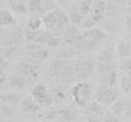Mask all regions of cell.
Returning <instances> with one entry per match:
<instances>
[{
    "mask_svg": "<svg viewBox=\"0 0 131 122\" xmlns=\"http://www.w3.org/2000/svg\"><path fill=\"white\" fill-rule=\"evenodd\" d=\"M108 37V32L100 27L83 30L75 48L80 52H93L99 48L100 43Z\"/></svg>",
    "mask_w": 131,
    "mask_h": 122,
    "instance_id": "obj_1",
    "label": "cell"
},
{
    "mask_svg": "<svg viewBox=\"0 0 131 122\" xmlns=\"http://www.w3.org/2000/svg\"><path fill=\"white\" fill-rule=\"evenodd\" d=\"M96 64H98L96 57L93 56H79L78 58L73 59V67L77 80L83 81L89 77H92L96 70Z\"/></svg>",
    "mask_w": 131,
    "mask_h": 122,
    "instance_id": "obj_2",
    "label": "cell"
},
{
    "mask_svg": "<svg viewBox=\"0 0 131 122\" xmlns=\"http://www.w3.org/2000/svg\"><path fill=\"white\" fill-rule=\"evenodd\" d=\"M40 69H41V63H30L24 58L20 59L14 67V72L21 74L27 81V85L31 88L37 84L36 81L40 77Z\"/></svg>",
    "mask_w": 131,
    "mask_h": 122,
    "instance_id": "obj_3",
    "label": "cell"
},
{
    "mask_svg": "<svg viewBox=\"0 0 131 122\" xmlns=\"http://www.w3.org/2000/svg\"><path fill=\"white\" fill-rule=\"evenodd\" d=\"M92 93H93L92 85L89 83H84V81L75 83L71 89V96H72L74 105L82 108H85L88 104L90 102Z\"/></svg>",
    "mask_w": 131,
    "mask_h": 122,
    "instance_id": "obj_4",
    "label": "cell"
},
{
    "mask_svg": "<svg viewBox=\"0 0 131 122\" xmlns=\"http://www.w3.org/2000/svg\"><path fill=\"white\" fill-rule=\"evenodd\" d=\"M94 100L100 102L104 106H109L110 107L115 101L119 100V94H117V91L114 88L99 84V86L95 90Z\"/></svg>",
    "mask_w": 131,
    "mask_h": 122,
    "instance_id": "obj_5",
    "label": "cell"
},
{
    "mask_svg": "<svg viewBox=\"0 0 131 122\" xmlns=\"http://www.w3.org/2000/svg\"><path fill=\"white\" fill-rule=\"evenodd\" d=\"M30 95L35 99V100L40 104V105H45V106H51L53 99L50 93V88L45 84L37 83L36 85H34L30 90Z\"/></svg>",
    "mask_w": 131,
    "mask_h": 122,
    "instance_id": "obj_6",
    "label": "cell"
},
{
    "mask_svg": "<svg viewBox=\"0 0 131 122\" xmlns=\"http://www.w3.org/2000/svg\"><path fill=\"white\" fill-rule=\"evenodd\" d=\"M80 35H82V31L79 30V27L75 26V25H73V23H69L66 27L64 32L62 35V44L75 48L77 43L79 41Z\"/></svg>",
    "mask_w": 131,
    "mask_h": 122,
    "instance_id": "obj_7",
    "label": "cell"
},
{
    "mask_svg": "<svg viewBox=\"0 0 131 122\" xmlns=\"http://www.w3.org/2000/svg\"><path fill=\"white\" fill-rule=\"evenodd\" d=\"M24 38H25V33H24L22 29L16 26L11 32L7 33V36L5 38H1V47H10V46L20 47Z\"/></svg>",
    "mask_w": 131,
    "mask_h": 122,
    "instance_id": "obj_8",
    "label": "cell"
},
{
    "mask_svg": "<svg viewBox=\"0 0 131 122\" xmlns=\"http://www.w3.org/2000/svg\"><path fill=\"white\" fill-rule=\"evenodd\" d=\"M75 80L77 78H75V72H74V67H73V60H69V63L61 70V73L56 77V79L53 81L62 84V85H69V84L74 83Z\"/></svg>",
    "mask_w": 131,
    "mask_h": 122,
    "instance_id": "obj_9",
    "label": "cell"
},
{
    "mask_svg": "<svg viewBox=\"0 0 131 122\" xmlns=\"http://www.w3.org/2000/svg\"><path fill=\"white\" fill-rule=\"evenodd\" d=\"M106 11H108V4L105 0H93V9L89 14V17L95 23H99L104 20Z\"/></svg>",
    "mask_w": 131,
    "mask_h": 122,
    "instance_id": "obj_10",
    "label": "cell"
},
{
    "mask_svg": "<svg viewBox=\"0 0 131 122\" xmlns=\"http://www.w3.org/2000/svg\"><path fill=\"white\" fill-rule=\"evenodd\" d=\"M20 108H21L22 112L31 114V115L40 116V112H41V105H40L31 95L22 99L21 104H20Z\"/></svg>",
    "mask_w": 131,
    "mask_h": 122,
    "instance_id": "obj_11",
    "label": "cell"
},
{
    "mask_svg": "<svg viewBox=\"0 0 131 122\" xmlns=\"http://www.w3.org/2000/svg\"><path fill=\"white\" fill-rule=\"evenodd\" d=\"M66 86L67 85H62V84L54 83V81L48 86V88H50V93H51V96H52V99H53V102H54V104H61V102L66 101V99H67Z\"/></svg>",
    "mask_w": 131,
    "mask_h": 122,
    "instance_id": "obj_12",
    "label": "cell"
},
{
    "mask_svg": "<svg viewBox=\"0 0 131 122\" xmlns=\"http://www.w3.org/2000/svg\"><path fill=\"white\" fill-rule=\"evenodd\" d=\"M68 63H69V60L53 57L51 59V62L48 63V77H50L52 80H54L56 77L58 75L59 73H61V70H62Z\"/></svg>",
    "mask_w": 131,
    "mask_h": 122,
    "instance_id": "obj_13",
    "label": "cell"
},
{
    "mask_svg": "<svg viewBox=\"0 0 131 122\" xmlns=\"http://www.w3.org/2000/svg\"><path fill=\"white\" fill-rule=\"evenodd\" d=\"M59 115L58 118L61 122H75L77 121V117H78V112H77V108L74 106H63L58 110Z\"/></svg>",
    "mask_w": 131,
    "mask_h": 122,
    "instance_id": "obj_14",
    "label": "cell"
},
{
    "mask_svg": "<svg viewBox=\"0 0 131 122\" xmlns=\"http://www.w3.org/2000/svg\"><path fill=\"white\" fill-rule=\"evenodd\" d=\"M59 14H61V9L58 7L57 10H53L51 13L46 14L45 16H42L45 30H47V31H50V32H52V31L54 30L56 25H57V21H58Z\"/></svg>",
    "mask_w": 131,
    "mask_h": 122,
    "instance_id": "obj_15",
    "label": "cell"
},
{
    "mask_svg": "<svg viewBox=\"0 0 131 122\" xmlns=\"http://www.w3.org/2000/svg\"><path fill=\"white\" fill-rule=\"evenodd\" d=\"M7 84H9L10 88H13L15 90H24L26 88V85H27V81H26V79L22 77L21 74L14 72L11 74H9Z\"/></svg>",
    "mask_w": 131,
    "mask_h": 122,
    "instance_id": "obj_16",
    "label": "cell"
},
{
    "mask_svg": "<svg viewBox=\"0 0 131 122\" xmlns=\"http://www.w3.org/2000/svg\"><path fill=\"white\" fill-rule=\"evenodd\" d=\"M79 56H82V52L80 51H78L77 48H74V47H68V46L63 47L62 50L58 51L54 54L56 58H61V59H66V60H73V59L78 58Z\"/></svg>",
    "mask_w": 131,
    "mask_h": 122,
    "instance_id": "obj_17",
    "label": "cell"
},
{
    "mask_svg": "<svg viewBox=\"0 0 131 122\" xmlns=\"http://www.w3.org/2000/svg\"><path fill=\"white\" fill-rule=\"evenodd\" d=\"M116 56L120 58H130L131 57V41L125 37L116 44Z\"/></svg>",
    "mask_w": 131,
    "mask_h": 122,
    "instance_id": "obj_18",
    "label": "cell"
},
{
    "mask_svg": "<svg viewBox=\"0 0 131 122\" xmlns=\"http://www.w3.org/2000/svg\"><path fill=\"white\" fill-rule=\"evenodd\" d=\"M0 101L1 104H6L13 107H16V106H20L22 99L21 95L17 93H4L0 96Z\"/></svg>",
    "mask_w": 131,
    "mask_h": 122,
    "instance_id": "obj_19",
    "label": "cell"
},
{
    "mask_svg": "<svg viewBox=\"0 0 131 122\" xmlns=\"http://www.w3.org/2000/svg\"><path fill=\"white\" fill-rule=\"evenodd\" d=\"M69 20H71V23L73 25H75V26H82V23L84 21V19H85V16L80 13V10L78 9V5H77V3L75 4H73L72 6L69 7Z\"/></svg>",
    "mask_w": 131,
    "mask_h": 122,
    "instance_id": "obj_20",
    "label": "cell"
},
{
    "mask_svg": "<svg viewBox=\"0 0 131 122\" xmlns=\"http://www.w3.org/2000/svg\"><path fill=\"white\" fill-rule=\"evenodd\" d=\"M98 81L102 85H106L110 88H115L117 83V70H114L108 74H102L98 75Z\"/></svg>",
    "mask_w": 131,
    "mask_h": 122,
    "instance_id": "obj_21",
    "label": "cell"
},
{
    "mask_svg": "<svg viewBox=\"0 0 131 122\" xmlns=\"http://www.w3.org/2000/svg\"><path fill=\"white\" fill-rule=\"evenodd\" d=\"M96 60L98 63H111L114 62V51L111 47L106 46L102 50H99L96 54Z\"/></svg>",
    "mask_w": 131,
    "mask_h": 122,
    "instance_id": "obj_22",
    "label": "cell"
},
{
    "mask_svg": "<svg viewBox=\"0 0 131 122\" xmlns=\"http://www.w3.org/2000/svg\"><path fill=\"white\" fill-rule=\"evenodd\" d=\"M85 112H87V115H96V116L104 117L106 110H105V106H104V105H102V104L98 102V101L93 100L88 104V106L85 107Z\"/></svg>",
    "mask_w": 131,
    "mask_h": 122,
    "instance_id": "obj_23",
    "label": "cell"
},
{
    "mask_svg": "<svg viewBox=\"0 0 131 122\" xmlns=\"http://www.w3.org/2000/svg\"><path fill=\"white\" fill-rule=\"evenodd\" d=\"M1 1L7 3L10 10H11L13 13H15V14L22 15V14H26V13L29 11L26 3H24V1H20V0H1Z\"/></svg>",
    "mask_w": 131,
    "mask_h": 122,
    "instance_id": "obj_24",
    "label": "cell"
},
{
    "mask_svg": "<svg viewBox=\"0 0 131 122\" xmlns=\"http://www.w3.org/2000/svg\"><path fill=\"white\" fill-rule=\"evenodd\" d=\"M0 25L1 27H7V26H15L16 25V19L10 10L1 9L0 10Z\"/></svg>",
    "mask_w": 131,
    "mask_h": 122,
    "instance_id": "obj_25",
    "label": "cell"
},
{
    "mask_svg": "<svg viewBox=\"0 0 131 122\" xmlns=\"http://www.w3.org/2000/svg\"><path fill=\"white\" fill-rule=\"evenodd\" d=\"M25 56L27 57H31L36 60H40V62H43V60H47L48 58L51 57V52L48 48H41V50H37V51H34V52H27Z\"/></svg>",
    "mask_w": 131,
    "mask_h": 122,
    "instance_id": "obj_26",
    "label": "cell"
},
{
    "mask_svg": "<svg viewBox=\"0 0 131 122\" xmlns=\"http://www.w3.org/2000/svg\"><path fill=\"white\" fill-rule=\"evenodd\" d=\"M43 26V21H42V17L41 16H37V15H32L30 16L27 23H26V29H30L32 31H41Z\"/></svg>",
    "mask_w": 131,
    "mask_h": 122,
    "instance_id": "obj_27",
    "label": "cell"
},
{
    "mask_svg": "<svg viewBox=\"0 0 131 122\" xmlns=\"http://www.w3.org/2000/svg\"><path fill=\"white\" fill-rule=\"evenodd\" d=\"M117 68H119V65L115 62H111V63H98L95 72L98 73V75H102V74H108V73H111L114 70H117Z\"/></svg>",
    "mask_w": 131,
    "mask_h": 122,
    "instance_id": "obj_28",
    "label": "cell"
},
{
    "mask_svg": "<svg viewBox=\"0 0 131 122\" xmlns=\"http://www.w3.org/2000/svg\"><path fill=\"white\" fill-rule=\"evenodd\" d=\"M58 6H57V4L53 1V0H42V4H41V9H40V11H38V15L37 16H45L46 14H48V13H51L53 10H57Z\"/></svg>",
    "mask_w": 131,
    "mask_h": 122,
    "instance_id": "obj_29",
    "label": "cell"
},
{
    "mask_svg": "<svg viewBox=\"0 0 131 122\" xmlns=\"http://www.w3.org/2000/svg\"><path fill=\"white\" fill-rule=\"evenodd\" d=\"M125 108H126V101L124 100H116L111 106H110V111L113 114H115L117 117H123L124 118V114H125Z\"/></svg>",
    "mask_w": 131,
    "mask_h": 122,
    "instance_id": "obj_30",
    "label": "cell"
},
{
    "mask_svg": "<svg viewBox=\"0 0 131 122\" xmlns=\"http://www.w3.org/2000/svg\"><path fill=\"white\" fill-rule=\"evenodd\" d=\"M17 50H19V47H13V46H10V47H1V50H0V62L9 60L13 56L16 54Z\"/></svg>",
    "mask_w": 131,
    "mask_h": 122,
    "instance_id": "obj_31",
    "label": "cell"
},
{
    "mask_svg": "<svg viewBox=\"0 0 131 122\" xmlns=\"http://www.w3.org/2000/svg\"><path fill=\"white\" fill-rule=\"evenodd\" d=\"M77 5H78L80 13L87 17V16H89L92 9H93V0H79L77 3Z\"/></svg>",
    "mask_w": 131,
    "mask_h": 122,
    "instance_id": "obj_32",
    "label": "cell"
},
{
    "mask_svg": "<svg viewBox=\"0 0 131 122\" xmlns=\"http://www.w3.org/2000/svg\"><path fill=\"white\" fill-rule=\"evenodd\" d=\"M104 31L109 32H116L117 30L120 29V23L115 20H103L102 21V27Z\"/></svg>",
    "mask_w": 131,
    "mask_h": 122,
    "instance_id": "obj_33",
    "label": "cell"
},
{
    "mask_svg": "<svg viewBox=\"0 0 131 122\" xmlns=\"http://www.w3.org/2000/svg\"><path fill=\"white\" fill-rule=\"evenodd\" d=\"M58 115H59V111L58 108L56 107H50L48 110H46L42 115H40V117H42L43 120H46V121H54L56 118H58Z\"/></svg>",
    "mask_w": 131,
    "mask_h": 122,
    "instance_id": "obj_34",
    "label": "cell"
},
{
    "mask_svg": "<svg viewBox=\"0 0 131 122\" xmlns=\"http://www.w3.org/2000/svg\"><path fill=\"white\" fill-rule=\"evenodd\" d=\"M41 4H42V0H27V3H26L29 11L34 15H38V11L41 9Z\"/></svg>",
    "mask_w": 131,
    "mask_h": 122,
    "instance_id": "obj_35",
    "label": "cell"
},
{
    "mask_svg": "<svg viewBox=\"0 0 131 122\" xmlns=\"http://www.w3.org/2000/svg\"><path fill=\"white\" fill-rule=\"evenodd\" d=\"M0 115L1 118H10L15 115V108L10 105L6 104H1V107H0Z\"/></svg>",
    "mask_w": 131,
    "mask_h": 122,
    "instance_id": "obj_36",
    "label": "cell"
},
{
    "mask_svg": "<svg viewBox=\"0 0 131 122\" xmlns=\"http://www.w3.org/2000/svg\"><path fill=\"white\" fill-rule=\"evenodd\" d=\"M120 86H121V90L124 91V94H129L131 91V80L124 73L120 77Z\"/></svg>",
    "mask_w": 131,
    "mask_h": 122,
    "instance_id": "obj_37",
    "label": "cell"
},
{
    "mask_svg": "<svg viewBox=\"0 0 131 122\" xmlns=\"http://www.w3.org/2000/svg\"><path fill=\"white\" fill-rule=\"evenodd\" d=\"M62 44V36H57V35H53L52 33L48 41H47V48H57Z\"/></svg>",
    "mask_w": 131,
    "mask_h": 122,
    "instance_id": "obj_38",
    "label": "cell"
},
{
    "mask_svg": "<svg viewBox=\"0 0 131 122\" xmlns=\"http://www.w3.org/2000/svg\"><path fill=\"white\" fill-rule=\"evenodd\" d=\"M51 35L52 33L50 31H47V30H41V32H40V35H38V37L36 38L35 42L38 43V44H41V46H46V44H47V41H48V38H50Z\"/></svg>",
    "mask_w": 131,
    "mask_h": 122,
    "instance_id": "obj_39",
    "label": "cell"
},
{
    "mask_svg": "<svg viewBox=\"0 0 131 122\" xmlns=\"http://www.w3.org/2000/svg\"><path fill=\"white\" fill-rule=\"evenodd\" d=\"M40 32H41V31H32V30L26 29V27H25V30H24L25 40H26L27 42H35L36 38L38 37V35H40Z\"/></svg>",
    "mask_w": 131,
    "mask_h": 122,
    "instance_id": "obj_40",
    "label": "cell"
},
{
    "mask_svg": "<svg viewBox=\"0 0 131 122\" xmlns=\"http://www.w3.org/2000/svg\"><path fill=\"white\" fill-rule=\"evenodd\" d=\"M119 68H120V70L124 73V74L130 73L131 72V57L130 58H125L124 60L119 64Z\"/></svg>",
    "mask_w": 131,
    "mask_h": 122,
    "instance_id": "obj_41",
    "label": "cell"
},
{
    "mask_svg": "<svg viewBox=\"0 0 131 122\" xmlns=\"http://www.w3.org/2000/svg\"><path fill=\"white\" fill-rule=\"evenodd\" d=\"M104 122H121V118L120 117H117L115 114H113L110 110H108L106 112H105V115H104Z\"/></svg>",
    "mask_w": 131,
    "mask_h": 122,
    "instance_id": "obj_42",
    "label": "cell"
},
{
    "mask_svg": "<svg viewBox=\"0 0 131 122\" xmlns=\"http://www.w3.org/2000/svg\"><path fill=\"white\" fill-rule=\"evenodd\" d=\"M41 48H43V46H41V44H38L36 42H27V43H25V46H24V50H25L26 53L27 52H34V51L41 50Z\"/></svg>",
    "mask_w": 131,
    "mask_h": 122,
    "instance_id": "obj_43",
    "label": "cell"
},
{
    "mask_svg": "<svg viewBox=\"0 0 131 122\" xmlns=\"http://www.w3.org/2000/svg\"><path fill=\"white\" fill-rule=\"evenodd\" d=\"M95 25H96V23H95V22L93 21L89 16H87V17L84 19V21H83V23H82V26H80V27H82L83 30H89V29L95 27Z\"/></svg>",
    "mask_w": 131,
    "mask_h": 122,
    "instance_id": "obj_44",
    "label": "cell"
},
{
    "mask_svg": "<svg viewBox=\"0 0 131 122\" xmlns=\"http://www.w3.org/2000/svg\"><path fill=\"white\" fill-rule=\"evenodd\" d=\"M104 117L96 115H87V122H104Z\"/></svg>",
    "mask_w": 131,
    "mask_h": 122,
    "instance_id": "obj_45",
    "label": "cell"
},
{
    "mask_svg": "<svg viewBox=\"0 0 131 122\" xmlns=\"http://www.w3.org/2000/svg\"><path fill=\"white\" fill-rule=\"evenodd\" d=\"M124 118H126V120L131 118V104H129V102H126V108H125Z\"/></svg>",
    "mask_w": 131,
    "mask_h": 122,
    "instance_id": "obj_46",
    "label": "cell"
},
{
    "mask_svg": "<svg viewBox=\"0 0 131 122\" xmlns=\"http://www.w3.org/2000/svg\"><path fill=\"white\" fill-rule=\"evenodd\" d=\"M124 23L129 32H131V15H126L124 19Z\"/></svg>",
    "mask_w": 131,
    "mask_h": 122,
    "instance_id": "obj_47",
    "label": "cell"
},
{
    "mask_svg": "<svg viewBox=\"0 0 131 122\" xmlns=\"http://www.w3.org/2000/svg\"><path fill=\"white\" fill-rule=\"evenodd\" d=\"M7 78H9L7 73L0 72V84H1V85H3L4 83H7Z\"/></svg>",
    "mask_w": 131,
    "mask_h": 122,
    "instance_id": "obj_48",
    "label": "cell"
},
{
    "mask_svg": "<svg viewBox=\"0 0 131 122\" xmlns=\"http://www.w3.org/2000/svg\"><path fill=\"white\" fill-rule=\"evenodd\" d=\"M125 11L127 15H131V0H127V3L125 4Z\"/></svg>",
    "mask_w": 131,
    "mask_h": 122,
    "instance_id": "obj_49",
    "label": "cell"
},
{
    "mask_svg": "<svg viewBox=\"0 0 131 122\" xmlns=\"http://www.w3.org/2000/svg\"><path fill=\"white\" fill-rule=\"evenodd\" d=\"M111 1L117 6H125V4L127 3V0H111Z\"/></svg>",
    "mask_w": 131,
    "mask_h": 122,
    "instance_id": "obj_50",
    "label": "cell"
},
{
    "mask_svg": "<svg viewBox=\"0 0 131 122\" xmlns=\"http://www.w3.org/2000/svg\"><path fill=\"white\" fill-rule=\"evenodd\" d=\"M57 1H58L59 4H62V5H69L72 0H57Z\"/></svg>",
    "mask_w": 131,
    "mask_h": 122,
    "instance_id": "obj_51",
    "label": "cell"
},
{
    "mask_svg": "<svg viewBox=\"0 0 131 122\" xmlns=\"http://www.w3.org/2000/svg\"><path fill=\"white\" fill-rule=\"evenodd\" d=\"M0 122H11L10 118H0Z\"/></svg>",
    "mask_w": 131,
    "mask_h": 122,
    "instance_id": "obj_52",
    "label": "cell"
},
{
    "mask_svg": "<svg viewBox=\"0 0 131 122\" xmlns=\"http://www.w3.org/2000/svg\"><path fill=\"white\" fill-rule=\"evenodd\" d=\"M126 75H127V78H129V79L131 80V72H130V73H127V74H126Z\"/></svg>",
    "mask_w": 131,
    "mask_h": 122,
    "instance_id": "obj_53",
    "label": "cell"
},
{
    "mask_svg": "<svg viewBox=\"0 0 131 122\" xmlns=\"http://www.w3.org/2000/svg\"><path fill=\"white\" fill-rule=\"evenodd\" d=\"M127 38L131 41V32H129V35H127Z\"/></svg>",
    "mask_w": 131,
    "mask_h": 122,
    "instance_id": "obj_54",
    "label": "cell"
}]
</instances>
